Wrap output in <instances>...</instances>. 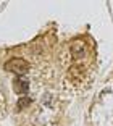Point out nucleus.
<instances>
[{
    "label": "nucleus",
    "mask_w": 113,
    "mask_h": 126,
    "mask_svg": "<svg viewBox=\"0 0 113 126\" xmlns=\"http://www.w3.org/2000/svg\"><path fill=\"white\" fill-rule=\"evenodd\" d=\"M5 70L21 76V74H26L29 71V63L26 62L24 58H11L5 63Z\"/></svg>",
    "instance_id": "obj_1"
},
{
    "label": "nucleus",
    "mask_w": 113,
    "mask_h": 126,
    "mask_svg": "<svg viewBox=\"0 0 113 126\" xmlns=\"http://www.w3.org/2000/svg\"><path fill=\"white\" fill-rule=\"evenodd\" d=\"M71 53H73V57H76V58H81V57H84V53H86V42L84 41H73L71 42Z\"/></svg>",
    "instance_id": "obj_2"
},
{
    "label": "nucleus",
    "mask_w": 113,
    "mask_h": 126,
    "mask_svg": "<svg viewBox=\"0 0 113 126\" xmlns=\"http://www.w3.org/2000/svg\"><path fill=\"white\" fill-rule=\"evenodd\" d=\"M13 89H15V92L24 95V94H28V91H29V82L26 81V79L16 78L15 81H13Z\"/></svg>",
    "instance_id": "obj_3"
},
{
    "label": "nucleus",
    "mask_w": 113,
    "mask_h": 126,
    "mask_svg": "<svg viewBox=\"0 0 113 126\" xmlns=\"http://www.w3.org/2000/svg\"><path fill=\"white\" fill-rule=\"evenodd\" d=\"M31 102H32V100H31L29 97H23V99H19L18 107L19 108H24V107H28V105H31Z\"/></svg>",
    "instance_id": "obj_4"
}]
</instances>
